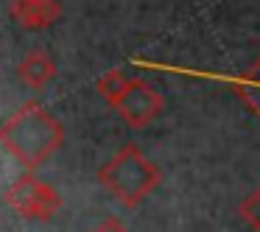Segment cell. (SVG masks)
I'll return each instance as SVG.
<instances>
[{"label":"cell","instance_id":"obj_6","mask_svg":"<svg viewBox=\"0 0 260 232\" xmlns=\"http://www.w3.org/2000/svg\"><path fill=\"white\" fill-rule=\"evenodd\" d=\"M9 14L23 28L42 31L59 20L62 6H59V0H12L9 3Z\"/></svg>","mask_w":260,"mask_h":232},{"label":"cell","instance_id":"obj_7","mask_svg":"<svg viewBox=\"0 0 260 232\" xmlns=\"http://www.w3.org/2000/svg\"><path fill=\"white\" fill-rule=\"evenodd\" d=\"M17 76H20V81H23L25 87L42 90V87L56 76V62H53L42 48H34V51H28L23 59H20Z\"/></svg>","mask_w":260,"mask_h":232},{"label":"cell","instance_id":"obj_9","mask_svg":"<svg viewBox=\"0 0 260 232\" xmlns=\"http://www.w3.org/2000/svg\"><path fill=\"white\" fill-rule=\"evenodd\" d=\"M238 213H241L243 224L260 232V187L243 196V202L238 204Z\"/></svg>","mask_w":260,"mask_h":232},{"label":"cell","instance_id":"obj_8","mask_svg":"<svg viewBox=\"0 0 260 232\" xmlns=\"http://www.w3.org/2000/svg\"><path fill=\"white\" fill-rule=\"evenodd\" d=\"M126 87H129V79H126L120 70H109V73H104L101 79H98V84H95V90H98V95L104 98V101L109 104V107L115 109V104L123 98V92H126Z\"/></svg>","mask_w":260,"mask_h":232},{"label":"cell","instance_id":"obj_3","mask_svg":"<svg viewBox=\"0 0 260 232\" xmlns=\"http://www.w3.org/2000/svg\"><path fill=\"white\" fill-rule=\"evenodd\" d=\"M6 204L17 215L28 221H48L59 213L62 207V196L53 190L51 185H45L42 179H37L34 174H23L14 179V185H9V190L3 193Z\"/></svg>","mask_w":260,"mask_h":232},{"label":"cell","instance_id":"obj_5","mask_svg":"<svg viewBox=\"0 0 260 232\" xmlns=\"http://www.w3.org/2000/svg\"><path fill=\"white\" fill-rule=\"evenodd\" d=\"M165 109V101L148 81L143 79H129L123 98L115 104V112L132 126V129H146L148 123L159 118V112Z\"/></svg>","mask_w":260,"mask_h":232},{"label":"cell","instance_id":"obj_2","mask_svg":"<svg viewBox=\"0 0 260 232\" xmlns=\"http://www.w3.org/2000/svg\"><path fill=\"white\" fill-rule=\"evenodd\" d=\"M159 168L135 146H123L98 171V185H104L123 207H137L159 185Z\"/></svg>","mask_w":260,"mask_h":232},{"label":"cell","instance_id":"obj_10","mask_svg":"<svg viewBox=\"0 0 260 232\" xmlns=\"http://www.w3.org/2000/svg\"><path fill=\"white\" fill-rule=\"evenodd\" d=\"M90 232H132V229L120 218H104L101 224H98L95 229H90Z\"/></svg>","mask_w":260,"mask_h":232},{"label":"cell","instance_id":"obj_1","mask_svg":"<svg viewBox=\"0 0 260 232\" xmlns=\"http://www.w3.org/2000/svg\"><path fill=\"white\" fill-rule=\"evenodd\" d=\"M0 146L34 174L64 146V129L40 101H25L0 123Z\"/></svg>","mask_w":260,"mask_h":232},{"label":"cell","instance_id":"obj_4","mask_svg":"<svg viewBox=\"0 0 260 232\" xmlns=\"http://www.w3.org/2000/svg\"><path fill=\"white\" fill-rule=\"evenodd\" d=\"M137 68H148V70H171V73H182L187 79H202V81H218L235 90V95L246 104L252 112H257L260 118V59L252 70L246 73H207V70H187V68H176V64H162V62H143V59H132Z\"/></svg>","mask_w":260,"mask_h":232}]
</instances>
